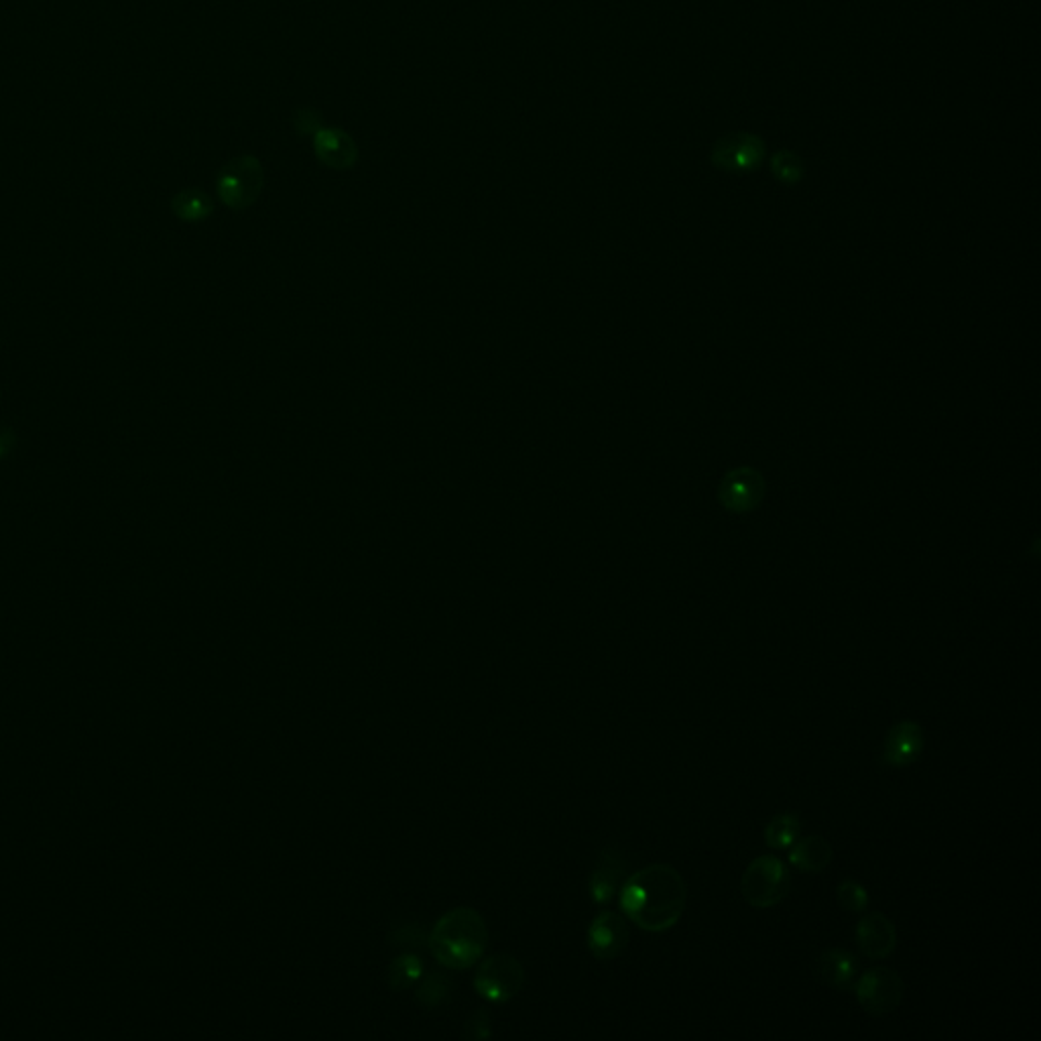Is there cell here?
<instances>
[{
	"label": "cell",
	"instance_id": "1",
	"mask_svg": "<svg viewBox=\"0 0 1041 1041\" xmlns=\"http://www.w3.org/2000/svg\"><path fill=\"white\" fill-rule=\"evenodd\" d=\"M619 904L637 928L662 934L681 920L688 904V885L674 867L655 862L622 881Z\"/></svg>",
	"mask_w": 1041,
	"mask_h": 1041
},
{
	"label": "cell",
	"instance_id": "2",
	"mask_svg": "<svg viewBox=\"0 0 1041 1041\" xmlns=\"http://www.w3.org/2000/svg\"><path fill=\"white\" fill-rule=\"evenodd\" d=\"M429 952L450 970H467L483 958L488 946V928L472 907H456L444 913L429 934Z\"/></svg>",
	"mask_w": 1041,
	"mask_h": 1041
},
{
	"label": "cell",
	"instance_id": "3",
	"mask_svg": "<svg viewBox=\"0 0 1041 1041\" xmlns=\"http://www.w3.org/2000/svg\"><path fill=\"white\" fill-rule=\"evenodd\" d=\"M265 190V167L255 155L230 159L216 178V194L230 210H249Z\"/></svg>",
	"mask_w": 1041,
	"mask_h": 1041
},
{
	"label": "cell",
	"instance_id": "4",
	"mask_svg": "<svg viewBox=\"0 0 1041 1041\" xmlns=\"http://www.w3.org/2000/svg\"><path fill=\"white\" fill-rule=\"evenodd\" d=\"M791 889V875L785 862L777 857H759L753 860L740 879L745 901L756 909L779 906Z\"/></svg>",
	"mask_w": 1041,
	"mask_h": 1041
},
{
	"label": "cell",
	"instance_id": "5",
	"mask_svg": "<svg viewBox=\"0 0 1041 1041\" xmlns=\"http://www.w3.org/2000/svg\"><path fill=\"white\" fill-rule=\"evenodd\" d=\"M523 984L525 968L515 956L505 952L484 958L474 977L476 993L493 1003L511 1001L521 993Z\"/></svg>",
	"mask_w": 1041,
	"mask_h": 1041
},
{
	"label": "cell",
	"instance_id": "6",
	"mask_svg": "<svg viewBox=\"0 0 1041 1041\" xmlns=\"http://www.w3.org/2000/svg\"><path fill=\"white\" fill-rule=\"evenodd\" d=\"M852 989L860 1007L876 1017L895 1012L901 1005L904 991H906L899 972H895L887 966H875L864 970L859 981H855Z\"/></svg>",
	"mask_w": 1041,
	"mask_h": 1041
},
{
	"label": "cell",
	"instance_id": "7",
	"mask_svg": "<svg viewBox=\"0 0 1041 1041\" xmlns=\"http://www.w3.org/2000/svg\"><path fill=\"white\" fill-rule=\"evenodd\" d=\"M765 497V481L755 469L730 470L718 486V498L726 511L745 515L755 511Z\"/></svg>",
	"mask_w": 1041,
	"mask_h": 1041
},
{
	"label": "cell",
	"instance_id": "8",
	"mask_svg": "<svg viewBox=\"0 0 1041 1041\" xmlns=\"http://www.w3.org/2000/svg\"><path fill=\"white\" fill-rule=\"evenodd\" d=\"M589 951L596 960H615L629 944V928L617 911H601L590 921Z\"/></svg>",
	"mask_w": 1041,
	"mask_h": 1041
},
{
	"label": "cell",
	"instance_id": "9",
	"mask_svg": "<svg viewBox=\"0 0 1041 1041\" xmlns=\"http://www.w3.org/2000/svg\"><path fill=\"white\" fill-rule=\"evenodd\" d=\"M855 942L862 956L869 960H885L897 948V930L893 921L879 911L862 913L857 923Z\"/></svg>",
	"mask_w": 1041,
	"mask_h": 1041
},
{
	"label": "cell",
	"instance_id": "10",
	"mask_svg": "<svg viewBox=\"0 0 1041 1041\" xmlns=\"http://www.w3.org/2000/svg\"><path fill=\"white\" fill-rule=\"evenodd\" d=\"M925 747V735L916 721H901L891 728L883 747V761L893 770L913 765Z\"/></svg>",
	"mask_w": 1041,
	"mask_h": 1041
},
{
	"label": "cell",
	"instance_id": "11",
	"mask_svg": "<svg viewBox=\"0 0 1041 1041\" xmlns=\"http://www.w3.org/2000/svg\"><path fill=\"white\" fill-rule=\"evenodd\" d=\"M314 153L322 166L334 171H347L359 161V145L344 129L322 126L314 135Z\"/></svg>",
	"mask_w": 1041,
	"mask_h": 1041
},
{
	"label": "cell",
	"instance_id": "12",
	"mask_svg": "<svg viewBox=\"0 0 1041 1041\" xmlns=\"http://www.w3.org/2000/svg\"><path fill=\"white\" fill-rule=\"evenodd\" d=\"M763 155L765 147L756 136H726L714 147L712 161L726 171H753L761 166Z\"/></svg>",
	"mask_w": 1041,
	"mask_h": 1041
},
{
	"label": "cell",
	"instance_id": "13",
	"mask_svg": "<svg viewBox=\"0 0 1041 1041\" xmlns=\"http://www.w3.org/2000/svg\"><path fill=\"white\" fill-rule=\"evenodd\" d=\"M859 958L843 948L824 951L814 963L815 979L836 991H850L859 977Z\"/></svg>",
	"mask_w": 1041,
	"mask_h": 1041
},
{
	"label": "cell",
	"instance_id": "14",
	"mask_svg": "<svg viewBox=\"0 0 1041 1041\" xmlns=\"http://www.w3.org/2000/svg\"><path fill=\"white\" fill-rule=\"evenodd\" d=\"M622 879H625V862L617 850L606 848L604 852H601L590 875V899L598 906L610 904L619 893Z\"/></svg>",
	"mask_w": 1041,
	"mask_h": 1041
},
{
	"label": "cell",
	"instance_id": "15",
	"mask_svg": "<svg viewBox=\"0 0 1041 1041\" xmlns=\"http://www.w3.org/2000/svg\"><path fill=\"white\" fill-rule=\"evenodd\" d=\"M832 846L822 836H806L796 840L789 850V862L801 873H822L831 867Z\"/></svg>",
	"mask_w": 1041,
	"mask_h": 1041
},
{
	"label": "cell",
	"instance_id": "16",
	"mask_svg": "<svg viewBox=\"0 0 1041 1041\" xmlns=\"http://www.w3.org/2000/svg\"><path fill=\"white\" fill-rule=\"evenodd\" d=\"M216 210L214 199L197 187H185L171 197V211L178 220L187 225H197L208 220Z\"/></svg>",
	"mask_w": 1041,
	"mask_h": 1041
},
{
	"label": "cell",
	"instance_id": "17",
	"mask_svg": "<svg viewBox=\"0 0 1041 1041\" xmlns=\"http://www.w3.org/2000/svg\"><path fill=\"white\" fill-rule=\"evenodd\" d=\"M800 815L794 814V812L777 814L775 818H771V822L765 828V843L773 850H785L800 838Z\"/></svg>",
	"mask_w": 1041,
	"mask_h": 1041
},
{
	"label": "cell",
	"instance_id": "18",
	"mask_svg": "<svg viewBox=\"0 0 1041 1041\" xmlns=\"http://www.w3.org/2000/svg\"><path fill=\"white\" fill-rule=\"evenodd\" d=\"M422 958H420L417 954H413V952L397 956V958L392 960L391 966H389V982H391V986L395 991H403V989L413 986L415 982L422 979Z\"/></svg>",
	"mask_w": 1041,
	"mask_h": 1041
},
{
	"label": "cell",
	"instance_id": "19",
	"mask_svg": "<svg viewBox=\"0 0 1041 1041\" xmlns=\"http://www.w3.org/2000/svg\"><path fill=\"white\" fill-rule=\"evenodd\" d=\"M452 981L444 975H429L425 981L420 984L417 993H415V998L417 1003L427 1007V1009H436L439 1005H444L448 998H450V993H452Z\"/></svg>",
	"mask_w": 1041,
	"mask_h": 1041
},
{
	"label": "cell",
	"instance_id": "20",
	"mask_svg": "<svg viewBox=\"0 0 1041 1041\" xmlns=\"http://www.w3.org/2000/svg\"><path fill=\"white\" fill-rule=\"evenodd\" d=\"M836 899H838V906L843 907L848 913H855V916H862L869 907V893L852 879H845L836 887Z\"/></svg>",
	"mask_w": 1041,
	"mask_h": 1041
},
{
	"label": "cell",
	"instance_id": "21",
	"mask_svg": "<svg viewBox=\"0 0 1041 1041\" xmlns=\"http://www.w3.org/2000/svg\"><path fill=\"white\" fill-rule=\"evenodd\" d=\"M771 169L775 173V178L779 182L785 183H796L800 182L801 175H803V166H801L800 157H796L794 153L784 152L777 153L771 161Z\"/></svg>",
	"mask_w": 1041,
	"mask_h": 1041
},
{
	"label": "cell",
	"instance_id": "22",
	"mask_svg": "<svg viewBox=\"0 0 1041 1041\" xmlns=\"http://www.w3.org/2000/svg\"><path fill=\"white\" fill-rule=\"evenodd\" d=\"M293 126L300 135H316L322 129V117L314 108H300L293 114Z\"/></svg>",
	"mask_w": 1041,
	"mask_h": 1041
},
{
	"label": "cell",
	"instance_id": "23",
	"mask_svg": "<svg viewBox=\"0 0 1041 1041\" xmlns=\"http://www.w3.org/2000/svg\"><path fill=\"white\" fill-rule=\"evenodd\" d=\"M464 1036L469 1040H484L491 1036V1015L484 1009H479L476 1013H472L469 1021H467V1029H464Z\"/></svg>",
	"mask_w": 1041,
	"mask_h": 1041
},
{
	"label": "cell",
	"instance_id": "24",
	"mask_svg": "<svg viewBox=\"0 0 1041 1041\" xmlns=\"http://www.w3.org/2000/svg\"><path fill=\"white\" fill-rule=\"evenodd\" d=\"M15 432H13L11 427H4V425H0V460H2L7 453L13 452V448H15Z\"/></svg>",
	"mask_w": 1041,
	"mask_h": 1041
},
{
	"label": "cell",
	"instance_id": "25",
	"mask_svg": "<svg viewBox=\"0 0 1041 1041\" xmlns=\"http://www.w3.org/2000/svg\"><path fill=\"white\" fill-rule=\"evenodd\" d=\"M0 397H2V395H0Z\"/></svg>",
	"mask_w": 1041,
	"mask_h": 1041
}]
</instances>
